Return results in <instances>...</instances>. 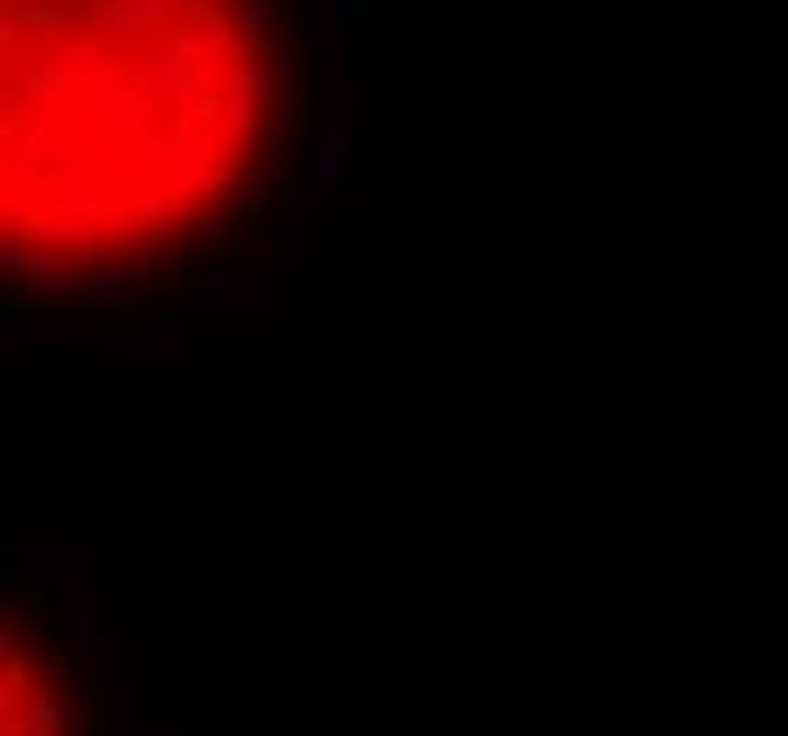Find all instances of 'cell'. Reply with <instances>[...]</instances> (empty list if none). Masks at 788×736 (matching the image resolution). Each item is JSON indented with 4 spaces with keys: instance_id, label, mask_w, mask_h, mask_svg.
<instances>
[{
    "instance_id": "obj_2",
    "label": "cell",
    "mask_w": 788,
    "mask_h": 736,
    "mask_svg": "<svg viewBox=\"0 0 788 736\" xmlns=\"http://www.w3.org/2000/svg\"><path fill=\"white\" fill-rule=\"evenodd\" d=\"M7 736H68V692L57 663L7 629Z\"/></svg>"
},
{
    "instance_id": "obj_1",
    "label": "cell",
    "mask_w": 788,
    "mask_h": 736,
    "mask_svg": "<svg viewBox=\"0 0 788 736\" xmlns=\"http://www.w3.org/2000/svg\"><path fill=\"white\" fill-rule=\"evenodd\" d=\"M279 57L238 7H7V261H159L250 182Z\"/></svg>"
}]
</instances>
